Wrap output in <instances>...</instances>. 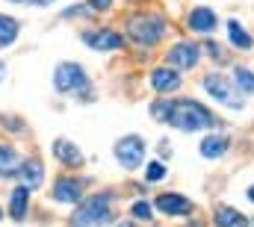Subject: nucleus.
<instances>
[{"label": "nucleus", "mask_w": 254, "mask_h": 227, "mask_svg": "<svg viewBox=\"0 0 254 227\" xmlns=\"http://www.w3.org/2000/svg\"><path fill=\"white\" fill-rule=\"evenodd\" d=\"M249 201H252V204H254V186H252V189H249Z\"/></svg>", "instance_id": "obj_27"}, {"label": "nucleus", "mask_w": 254, "mask_h": 227, "mask_svg": "<svg viewBox=\"0 0 254 227\" xmlns=\"http://www.w3.org/2000/svg\"><path fill=\"white\" fill-rule=\"evenodd\" d=\"M187 24H190L192 33H213L216 30V24H219V18H216V12L213 9H207V6H198V9H192L190 18H187Z\"/></svg>", "instance_id": "obj_10"}, {"label": "nucleus", "mask_w": 254, "mask_h": 227, "mask_svg": "<svg viewBox=\"0 0 254 227\" xmlns=\"http://www.w3.org/2000/svg\"><path fill=\"white\" fill-rule=\"evenodd\" d=\"M163 177H166L163 163H151V166L145 169V180H151V183H157V180H163Z\"/></svg>", "instance_id": "obj_23"}, {"label": "nucleus", "mask_w": 254, "mask_h": 227, "mask_svg": "<svg viewBox=\"0 0 254 227\" xmlns=\"http://www.w3.org/2000/svg\"><path fill=\"white\" fill-rule=\"evenodd\" d=\"M27 207H30V189L18 186V189L12 192V198H9V216H12L15 222H24Z\"/></svg>", "instance_id": "obj_17"}, {"label": "nucleus", "mask_w": 254, "mask_h": 227, "mask_svg": "<svg viewBox=\"0 0 254 227\" xmlns=\"http://www.w3.org/2000/svg\"><path fill=\"white\" fill-rule=\"evenodd\" d=\"M54 157L68 166V169H80L83 166V154L77 151V145H71V142H65V139H57L54 142Z\"/></svg>", "instance_id": "obj_13"}, {"label": "nucleus", "mask_w": 254, "mask_h": 227, "mask_svg": "<svg viewBox=\"0 0 254 227\" xmlns=\"http://www.w3.org/2000/svg\"><path fill=\"white\" fill-rule=\"evenodd\" d=\"M54 86H57V92H86L89 95V77L77 62H60L57 65Z\"/></svg>", "instance_id": "obj_4"}, {"label": "nucleus", "mask_w": 254, "mask_h": 227, "mask_svg": "<svg viewBox=\"0 0 254 227\" xmlns=\"http://www.w3.org/2000/svg\"><path fill=\"white\" fill-rule=\"evenodd\" d=\"M151 86H154L157 92L169 95V92H178V89H181V77H178V71H172V68H157V71L151 74Z\"/></svg>", "instance_id": "obj_14"}, {"label": "nucleus", "mask_w": 254, "mask_h": 227, "mask_svg": "<svg viewBox=\"0 0 254 227\" xmlns=\"http://www.w3.org/2000/svg\"><path fill=\"white\" fill-rule=\"evenodd\" d=\"M228 36H231V42H234L237 48H243V51H249V48L254 45L252 36H249V33H246V30H243L237 21H231V24H228Z\"/></svg>", "instance_id": "obj_20"}, {"label": "nucleus", "mask_w": 254, "mask_h": 227, "mask_svg": "<svg viewBox=\"0 0 254 227\" xmlns=\"http://www.w3.org/2000/svg\"><path fill=\"white\" fill-rule=\"evenodd\" d=\"M113 219V210H110V195H92L86 198L74 216H71V227H104Z\"/></svg>", "instance_id": "obj_3"}, {"label": "nucleus", "mask_w": 254, "mask_h": 227, "mask_svg": "<svg viewBox=\"0 0 254 227\" xmlns=\"http://www.w3.org/2000/svg\"><path fill=\"white\" fill-rule=\"evenodd\" d=\"M86 3H89V9H95V12H104V9L113 6V0H86Z\"/></svg>", "instance_id": "obj_24"}, {"label": "nucleus", "mask_w": 254, "mask_h": 227, "mask_svg": "<svg viewBox=\"0 0 254 227\" xmlns=\"http://www.w3.org/2000/svg\"><path fill=\"white\" fill-rule=\"evenodd\" d=\"M83 42L92 48V51H119L125 45V39L116 33V30H86L83 33Z\"/></svg>", "instance_id": "obj_7"}, {"label": "nucleus", "mask_w": 254, "mask_h": 227, "mask_svg": "<svg viewBox=\"0 0 254 227\" xmlns=\"http://www.w3.org/2000/svg\"><path fill=\"white\" fill-rule=\"evenodd\" d=\"M80 189H83L80 180H74V177H60V180L54 183V198H57L60 204H74V201H80Z\"/></svg>", "instance_id": "obj_12"}, {"label": "nucleus", "mask_w": 254, "mask_h": 227, "mask_svg": "<svg viewBox=\"0 0 254 227\" xmlns=\"http://www.w3.org/2000/svg\"><path fill=\"white\" fill-rule=\"evenodd\" d=\"M225 151H228L225 136H207L201 142V157H207V160H219V157H225Z\"/></svg>", "instance_id": "obj_18"}, {"label": "nucleus", "mask_w": 254, "mask_h": 227, "mask_svg": "<svg viewBox=\"0 0 254 227\" xmlns=\"http://www.w3.org/2000/svg\"><path fill=\"white\" fill-rule=\"evenodd\" d=\"M12 3H33V6H45L48 0H12Z\"/></svg>", "instance_id": "obj_26"}, {"label": "nucleus", "mask_w": 254, "mask_h": 227, "mask_svg": "<svg viewBox=\"0 0 254 227\" xmlns=\"http://www.w3.org/2000/svg\"><path fill=\"white\" fill-rule=\"evenodd\" d=\"M0 77H3V65H0Z\"/></svg>", "instance_id": "obj_29"}, {"label": "nucleus", "mask_w": 254, "mask_h": 227, "mask_svg": "<svg viewBox=\"0 0 254 227\" xmlns=\"http://www.w3.org/2000/svg\"><path fill=\"white\" fill-rule=\"evenodd\" d=\"M151 115L154 118H163L166 124L178 127V130H210L216 127V115L210 113L207 107H201L198 101H157L151 107Z\"/></svg>", "instance_id": "obj_1"}, {"label": "nucleus", "mask_w": 254, "mask_h": 227, "mask_svg": "<svg viewBox=\"0 0 254 227\" xmlns=\"http://www.w3.org/2000/svg\"><path fill=\"white\" fill-rule=\"evenodd\" d=\"M213 219H216V225L219 227H249V219L240 213V210H234V207H216V213H213Z\"/></svg>", "instance_id": "obj_15"}, {"label": "nucleus", "mask_w": 254, "mask_h": 227, "mask_svg": "<svg viewBox=\"0 0 254 227\" xmlns=\"http://www.w3.org/2000/svg\"><path fill=\"white\" fill-rule=\"evenodd\" d=\"M21 33V24L12 15H0V48H9Z\"/></svg>", "instance_id": "obj_19"}, {"label": "nucleus", "mask_w": 254, "mask_h": 227, "mask_svg": "<svg viewBox=\"0 0 254 227\" xmlns=\"http://www.w3.org/2000/svg\"><path fill=\"white\" fill-rule=\"evenodd\" d=\"M21 157H18V151L15 148H9V145H0V177H15L18 171H21Z\"/></svg>", "instance_id": "obj_16"}, {"label": "nucleus", "mask_w": 254, "mask_h": 227, "mask_svg": "<svg viewBox=\"0 0 254 227\" xmlns=\"http://www.w3.org/2000/svg\"><path fill=\"white\" fill-rule=\"evenodd\" d=\"M130 213H133V219H139V222H148L154 210H151V204H145V201H139V204H133V210H130Z\"/></svg>", "instance_id": "obj_22"}, {"label": "nucleus", "mask_w": 254, "mask_h": 227, "mask_svg": "<svg viewBox=\"0 0 254 227\" xmlns=\"http://www.w3.org/2000/svg\"><path fill=\"white\" fill-rule=\"evenodd\" d=\"M207 51H210V57L219 59V62H225V54H222V48L219 45H213V42H207Z\"/></svg>", "instance_id": "obj_25"}, {"label": "nucleus", "mask_w": 254, "mask_h": 227, "mask_svg": "<svg viewBox=\"0 0 254 227\" xmlns=\"http://www.w3.org/2000/svg\"><path fill=\"white\" fill-rule=\"evenodd\" d=\"M127 30H130V39H133L136 45L151 48V45H157V42L166 36L169 24H166V18H163V15H154V12H139V15H133V18H130Z\"/></svg>", "instance_id": "obj_2"}, {"label": "nucleus", "mask_w": 254, "mask_h": 227, "mask_svg": "<svg viewBox=\"0 0 254 227\" xmlns=\"http://www.w3.org/2000/svg\"><path fill=\"white\" fill-rule=\"evenodd\" d=\"M130 3H139V0H130Z\"/></svg>", "instance_id": "obj_30"}, {"label": "nucleus", "mask_w": 254, "mask_h": 227, "mask_svg": "<svg viewBox=\"0 0 254 227\" xmlns=\"http://www.w3.org/2000/svg\"><path fill=\"white\" fill-rule=\"evenodd\" d=\"M116 160H119L127 171L139 169L142 160H145V142H142L139 136H125V139H119V145H116Z\"/></svg>", "instance_id": "obj_5"}, {"label": "nucleus", "mask_w": 254, "mask_h": 227, "mask_svg": "<svg viewBox=\"0 0 254 227\" xmlns=\"http://www.w3.org/2000/svg\"><path fill=\"white\" fill-rule=\"evenodd\" d=\"M204 89H207L216 101H222L225 107H234V110H240V107H243L240 95L225 83V77H222V74H207V77H204Z\"/></svg>", "instance_id": "obj_6"}, {"label": "nucleus", "mask_w": 254, "mask_h": 227, "mask_svg": "<svg viewBox=\"0 0 254 227\" xmlns=\"http://www.w3.org/2000/svg\"><path fill=\"white\" fill-rule=\"evenodd\" d=\"M234 86L243 89V92H249V95H254V71L237 68V71H234Z\"/></svg>", "instance_id": "obj_21"}, {"label": "nucleus", "mask_w": 254, "mask_h": 227, "mask_svg": "<svg viewBox=\"0 0 254 227\" xmlns=\"http://www.w3.org/2000/svg\"><path fill=\"white\" fill-rule=\"evenodd\" d=\"M166 62L172 65V68H195L198 65V48L192 45V42H178L169 54H166Z\"/></svg>", "instance_id": "obj_8"}, {"label": "nucleus", "mask_w": 254, "mask_h": 227, "mask_svg": "<svg viewBox=\"0 0 254 227\" xmlns=\"http://www.w3.org/2000/svg\"><path fill=\"white\" fill-rule=\"evenodd\" d=\"M116 227H136V225H130V222H122V225H116Z\"/></svg>", "instance_id": "obj_28"}, {"label": "nucleus", "mask_w": 254, "mask_h": 227, "mask_svg": "<svg viewBox=\"0 0 254 227\" xmlns=\"http://www.w3.org/2000/svg\"><path fill=\"white\" fill-rule=\"evenodd\" d=\"M18 177H21V186L24 189H39L42 186V180H45V169H42V160H24L21 163V171H18Z\"/></svg>", "instance_id": "obj_11"}, {"label": "nucleus", "mask_w": 254, "mask_h": 227, "mask_svg": "<svg viewBox=\"0 0 254 227\" xmlns=\"http://www.w3.org/2000/svg\"><path fill=\"white\" fill-rule=\"evenodd\" d=\"M48 3H51V0H48Z\"/></svg>", "instance_id": "obj_31"}, {"label": "nucleus", "mask_w": 254, "mask_h": 227, "mask_svg": "<svg viewBox=\"0 0 254 227\" xmlns=\"http://www.w3.org/2000/svg\"><path fill=\"white\" fill-rule=\"evenodd\" d=\"M157 210L166 213V216H190L192 213V201H187L184 195H175V192H166L157 198Z\"/></svg>", "instance_id": "obj_9"}]
</instances>
